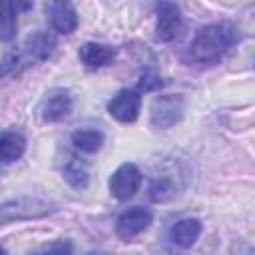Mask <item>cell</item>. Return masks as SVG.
I'll return each instance as SVG.
<instances>
[{"mask_svg":"<svg viewBox=\"0 0 255 255\" xmlns=\"http://www.w3.org/2000/svg\"><path fill=\"white\" fill-rule=\"evenodd\" d=\"M235 28L227 22H217L201 28L187 48V58L195 64H213L221 60L235 44Z\"/></svg>","mask_w":255,"mask_h":255,"instance_id":"obj_1","label":"cell"},{"mask_svg":"<svg viewBox=\"0 0 255 255\" xmlns=\"http://www.w3.org/2000/svg\"><path fill=\"white\" fill-rule=\"evenodd\" d=\"M58 211V205L52 199L40 195H18L0 203V227L12 221L40 219Z\"/></svg>","mask_w":255,"mask_h":255,"instance_id":"obj_2","label":"cell"},{"mask_svg":"<svg viewBox=\"0 0 255 255\" xmlns=\"http://www.w3.org/2000/svg\"><path fill=\"white\" fill-rule=\"evenodd\" d=\"M185 112V102L179 94L157 96L149 108V124L155 129H169L177 122H181Z\"/></svg>","mask_w":255,"mask_h":255,"instance_id":"obj_3","label":"cell"},{"mask_svg":"<svg viewBox=\"0 0 255 255\" xmlns=\"http://www.w3.org/2000/svg\"><path fill=\"white\" fill-rule=\"evenodd\" d=\"M155 38L159 42H171L183 28V18L179 6L171 0H159L155 6Z\"/></svg>","mask_w":255,"mask_h":255,"instance_id":"obj_4","label":"cell"},{"mask_svg":"<svg viewBox=\"0 0 255 255\" xmlns=\"http://www.w3.org/2000/svg\"><path fill=\"white\" fill-rule=\"evenodd\" d=\"M141 183V173L137 169L135 163H122L110 177L108 185H110V193L118 199V201H128L135 195V191L139 189Z\"/></svg>","mask_w":255,"mask_h":255,"instance_id":"obj_5","label":"cell"},{"mask_svg":"<svg viewBox=\"0 0 255 255\" xmlns=\"http://www.w3.org/2000/svg\"><path fill=\"white\" fill-rule=\"evenodd\" d=\"M151 219H153V215L147 207H141V205L129 207V209L122 211L120 217L116 219V233L120 239L129 241L135 235L143 233L151 225Z\"/></svg>","mask_w":255,"mask_h":255,"instance_id":"obj_6","label":"cell"},{"mask_svg":"<svg viewBox=\"0 0 255 255\" xmlns=\"http://www.w3.org/2000/svg\"><path fill=\"white\" fill-rule=\"evenodd\" d=\"M141 108V96L135 90H120L108 102V114L122 124H131L137 120Z\"/></svg>","mask_w":255,"mask_h":255,"instance_id":"obj_7","label":"cell"},{"mask_svg":"<svg viewBox=\"0 0 255 255\" xmlns=\"http://www.w3.org/2000/svg\"><path fill=\"white\" fill-rule=\"evenodd\" d=\"M72 96L68 90L64 88H56V90H50L42 104H40V118L42 122L46 124H54V122H60L64 120L66 116H70L72 112Z\"/></svg>","mask_w":255,"mask_h":255,"instance_id":"obj_8","label":"cell"},{"mask_svg":"<svg viewBox=\"0 0 255 255\" xmlns=\"http://www.w3.org/2000/svg\"><path fill=\"white\" fill-rule=\"evenodd\" d=\"M46 16L50 26L60 34H72L78 28V12L70 0H48Z\"/></svg>","mask_w":255,"mask_h":255,"instance_id":"obj_9","label":"cell"},{"mask_svg":"<svg viewBox=\"0 0 255 255\" xmlns=\"http://www.w3.org/2000/svg\"><path fill=\"white\" fill-rule=\"evenodd\" d=\"M56 50V36L48 30H34L26 40H24V54L28 60L42 62L48 60Z\"/></svg>","mask_w":255,"mask_h":255,"instance_id":"obj_10","label":"cell"},{"mask_svg":"<svg viewBox=\"0 0 255 255\" xmlns=\"http://www.w3.org/2000/svg\"><path fill=\"white\" fill-rule=\"evenodd\" d=\"M201 221L197 217H183L177 219L171 227H169V241L175 247L181 249H189L201 235Z\"/></svg>","mask_w":255,"mask_h":255,"instance_id":"obj_11","label":"cell"},{"mask_svg":"<svg viewBox=\"0 0 255 255\" xmlns=\"http://www.w3.org/2000/svg\"><path fill=\"white\" fill-rule=\"evenodd\" d=\"M80 60L86 68L90 70H98V68H104L108 64L114 62L116 58V48L108 46V44H98V42H86L84 46H80Z\"/></svg>","mask_w":255,"mask_h":255,"instance_id":"obj_12","label":"cell"},{"mask_svg":"<svg viewBox=\"0 0 255 255\" xmlns=\"http://www.w3.org/2000/svg\"><path fill=\"white\" fill-rule=\"evenodd\" d=\"M26 151V137L16 129L0 131V163H12Z\"/></svg>","mask_w":255,"mask_h":255,"instance_id":"obj_13","label":"cell"},{"mask_svg":"<svg viewBox=\"0 0 255 255\" xmlns=\"http://www.w3.org/2000/svg\"><path fill=\"white\" fill-rule=\"evenodd\" d=\"M70 139H72L74 147L84 151V153H96L104 145V133L100 129H94V128L76 129V131H72Z\"/></svg>","mask_w":255,"mask_h":255,"instance_id":"obj_14","label":"cell"},{"mask_svg":"<svg viewBox=\"0 0 255 255\" xmlns=\"http://www.w3.org/2000/svg\"><path fill=\"white\" fill-rule=\"evenodd\" d=\"M62 177L74 187V189H86L88 187V183H90V171H88V167L80 161V159H76V157H70L68 161H66V165L62 167Z\"/></svg>","mask_w":255,"mask_h":255,"instance_id":"obj_15","label":"cell"},{"mask_svg":"<svg viewBox=\"0 0 255 255\" xmlns=\"http://www.w3.org/2000/svg\"><path fill=\"white\" fill-rule=\"evenodd\" d=\"M18 28V14L4 2L0 8V42H10L16 36Z\"/></svg>","mask_w":255,"mask_h":255,"instance_id":"obj_16","label":"cell"},{"mask_svg":"<svg viewBox=\"0 0 255 255\" xmlns=\"http://www.w3.org/2000/svg\"><path fill=\"white\" fill-rule=\"evenodd\" d=\"M175 195V185L169 177H155L149 185V197L153 201H167Z\"/></svg>","mask_w":255,"mask_h":255,"instance_id":"obj_17","label":"cell"},{"mask_svg":"<svg viewBox=\"0 0 255 255\" xmlns=\"http://www.w3.org/2000/svg\"><path fill=\"white\" fill-rule=\"evenodd\" d=\"M22 52H8L2 60H0V80L2 78H6V76H10V74H14L16 70H18V66L22 64Z\"/></svg>","mask_w":255,"mask_h":255,"instance_id":"obj_18","label":"cell"},{"mask_svg":"<svg viewBox=\"0 0 255 255\" xmlns=\"http://www.w3.org/2000/svg\"><path fill=\"white\" fill-rule=\"evenodd\" d=\"M161 86H163V80L153 72H143L137 80V90L139 92H155Z\"/></svg>","mask_w":255,"mask_h":255,"instance_id":"obj_19","label":"cell"},{"mask_svg":"<svg viewBox=\"0 0 255 255\" xmlns=\"http://www.w3.org/2000/svg\"><path fill=\"white\" fill-rule=\"evenodd\" d=\"M38 251H44V253H54V251H58V253H72L74 251V247H72V243L70 241H58V243H52V245H46V247H42V249H38Z\"/></svg>","mask_w":255,"mask_h":255,"instance_id":"obj_20","label":"cell"},{"mask_svg":"<svg viewBox=\"0 0 255 255\" xmlns=\"http://www.w3.org/2000/svg\"><path fill=\"white\" fill-rule=\"evenodd\" d=\"M6 4H8L16 14L28 12V10L32 8V0H6Z\"/></svg>","mask_w":255,"mask_h":255,"instance_id":"obj_21","label":"cell"},{"mask_svg":"<svg viewBox=\"0 0 255 255\" xmlns=\"http://www.w3.org/2000/svg\"><path fill=\"white\" fill-rule=\"evenodd\" d=\"M0 253H4V247H2V245H0Z\"/></svg>","mask_w":255,"mask_h":255,"instance_id":"obj_22","label":"cell"}]
</instances>
